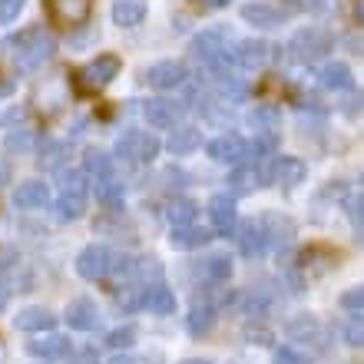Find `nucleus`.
Wrapping results in <instances>:
<instances>
[{
	"label": "nucleus",
	"mask_w": 364,
	"mask_h": 364,
	"mask_svg": "<svg viewBox=\"0 0 364 364\" xmlns=\"http://www.w3.org/2000/svg\"><path fill=\"white\" fill-rule=\"evenodd\" d=\"M215 77V93L222 96V103H245V96H249V83L235 73H212Z\"/></svg>",
	"instance_id": "25"
},
{
	"label": "nucleus",
	"mask_w": 364,
	"mask_h": 364,
	"mask_svg": "<svg viewBox=\"0 0 364 364\" xmlns=\"http://www.w3.org/2000/svg\"><path fill=\"white\" fill-rule=\"evenodd\" d=\"M27 355L40 358V361H60V358L73 355V348H70V338L47 331V335H40L37 341H27Z\"/></svg>",
	"instance_id": "17"
},
{
	"label": "nucleus",
	"mask_w": 364,
	"mask_h": 364,
	"mask_svg": "<svg viewBox=\"0 0 364 364\" xmlns=\"http://www.w3.org/2000/svg\"><path fill=\"white\" fill-rule=\"evenodd\" d=\"M109 14L116 27H139L146 20V0H113Z\"/></svg>",
	"instance_id": "26"
},
{
	"label": "nucleus",
	"mask_w": 364,
	"mask_h": 364,
	"mask_svg": "<svg viewBox=\"0 0 364 364\" xmlns=\"http://www.w3.org/2000/svg\"><path fill=\"white\" fill-rule=\"evenodd\" d=\"M305 176H308V166L298 156H275V163L269 169V179H275L285 189H295L298 182H305Z\"/></svg>",
	"instance_id": "19"
},
{
	"label": "nucleus",
	"mask_w": 364,
	"mask_h": 364,
	"mask_svg": "<svg viewBox=\"0 0 364 364\" xmlns=\"http://www.w3.org/2000/svg\"><path fill=\"white\" fill-rule=\"evenodd\" d=\"M285 335L291 338V341H321V338H325V328H321V321H318L315 315H295L285 325Z\"/></svg>",
	"instance_id": "24"
},
{
	"label": "nucleus",
	"mask_w": 364,
	"mask_h": 364,
	"mask_svg": "<svg viewBox=\"0 0 364 364\" xmlns=\"http://www.w3.org/2000/svg\"><path fill=\"white\" fill-rule=\"evenodd\" d=\"M63 318H67V325L73 328V331H96L100 321H103L96 301H90V298H73L67 305V315Z\"/></svg>",
	"instance_id": "13"
},
{
	"label": "nucleus",
	"mask_w": 364,
	"mask_h": 364,
	"mask_svg": "<svg viewBox=\"0 0 364 364\" xmlns=\"http://www.w3.org/2000/svg\"><path fill=\"white\" fill-rule=\"evenodd\" d=\"M83 173L90 176V182H100V179H109V176H119L116 173V156L109 153H87L83 159Z\"/></svg>",
	"instance_id": "33"
},
{
	"label": "nucleus",
	"mask_w": 364,
	"mask_h": 364,
	"mask_svg": "<svg viewBox=\"0 0 364 364\" xmlns=\"http://www.w3.org/2000/svg\"><path fill=\"white\" fill-rule=\"evenodd\" d=\"M205 278H212V282H229L232 259H225V255H209V259H205Z\"/></svg>",
	"instance_id": "37"
},
{
	"label": "nucleus",
	"mask_w": 364,
	"mask_h": 364,
	"mask_svg": "<svg viewBox=\"0 0 364 364\" xmlns=\"http://www.w3.org/2000/svg\"><path fill=\"white\" fill-rule=\"evenodd\" d=\"M159 149H163V143L153 133H143V129H129V133H123L116 139V159L133 163V166L153 163L156 156H159Z\"/></svg>",
	"instance_id": "5"
},
{
	"label": "nucleus",
	"mask_w": 364,
	"mask_h": 364,
	"mask_svg": "<svg viewBox=\"0 0 364 364\" xmlns=\"http://www.w3.org/2000/svg\"><path fill=\"white\" fill-rule=\"evenodd\" d=\"M272 364H311V358L301 355L298 348L285 345V348H275V351H272Z\"/></svg>",
	"instance_id": "39"
},
{
	"label": "nucleus",
	"mask_w": 364,
	"mask_h": 364,
	"mask_svg": "<svg viewBox=\"0 0 364 364\" xmlns=\"http://www.w3.org/2000/svg\"><path fill=\"white\" fill-rule=\"evenodd\" d=\"M14 90V80H0V96H7Z\"/></svg>",
	"instance_id": "51"
},
{
	"label": "nucleus",
	"mask_w": 364,
	"mask_h": 364,
	"mask_svg": "<svg viewBox=\"0 0 364 364\" xmlns=\"http://www.w3.org/2000/svg\"><path fill=\"white\" fill-rule=\"evenodd\" d=\"M63 156H67V146L57 143V139H43L40 143V166L43 169H57L63 163Z\"/></svg>",
	"instance_id": "36"
},
{
	"label": "nucleus",
	"mask_w": 364,
	"mask_h": 364,
	"mask_svg": "<svg viewBox=\"0 0 364 364\" xmlns=\"http://www.w3.org/2000/svg\"><path fill=\"white\" fill-rule=\"evenodd\" d=\"M50 20L63 27H83L93 14V0H43Z\"/></svg>",
	"instance_id": "7"
},
{
	"label": "nucleus",
	"mask_w": 364,
	"mask_h": 364,
	"mask_svg": "<svg viewBox=\"0 0 364 364\" xmlns=\"http://www.w3.org/2000/svg\"><path fill=\"white\" fill-rule=\"evenodd\" d=\"M14 205H17V209H47L50 205L47 182H40V179L20 182L17 189H14Z\"/></svg>",
	"instance_id": "20"
},
{
	"label": "nucleus",
	"mask_w": 364,
	"mask_h": 364,
	"mask_svg": "<svg viewBox=\"0 0 364 364\" xmlns=\"http://www.w3.org/2000/svg\"><path fill=\"white\" fill-rule=\"evenodd\" d=\"M70 364H100V355H96L93 348H83V351L70 355Z\"/></svg>",
	"instance_id": "46"
},
{
	"label": "nucleus",
	"mask_w": 364,
	"mask_h": 364,
	"mask_svg": "<svg viewBox=\"0 0 364 364\" xmlns=\"http://www.w3.org/2000/svg\"><path fill=\"white\" fill-rule=\"evenodd\" d=\"M143 80L156 90H176L189 80V67L182 60H159V63H153V67L146 70Z\"/></svg>",
	"instance_id": "11"
},
{
	"label": "nucleus",
	"mask_w": 364,
	"mask_h": 364,
	"mask_svg": "<svg viewBox=\"0 0 364 364\" xmlns=\"http://www.w3.org/2000/svg\"><path fill=\"white\" fill-rule=\"evenodd\" d=\"M106 345L116 348V351H123V348H133V345H136V328H133V325L113 328V331L106 335Z\"/></svg>",
	"instance_id": "38"
},
{
	"label": "nucleus",
	"mask_w": 364,
	"mask_h": 364,
	"mask_svg": "<svg viewBox=\"0 0 364 364\" xmlns=\"http://www.w3.org/2000/svg\"><path fill=\"white\" fill-rule=\"evenodd\" d=\"M143 308H149V315H173L176 311V295L173 288H166L163 282H156L143 291Z\"/></svg>",
	"instance_id": "23"
},
{
	"label": "nucleus",
	"mask_w": 364,
	"mask_h": 364,
	"mask_svg": "<svg viewBox=\"0 0 364 364\" xmlns=\"http://www.w3.org/2000/svg\"><path fill=\"white\" fill-rule=\"evenodd\" d=\"M106 364H143V361H139V358H133V355H113Z\"/></svg>",
	"instance_id": "47"
},
{
	"label": "nucleus",
	"mask_w": 364,
	"mask_h": 364,
	"mask_svg": "<svg viewBox=\"0 0 364 364\" xmlns=\"http://www.w3.org/2000/svg\"><path fill=\"white\" fill-rule=\"evenodd\" d=\"M239 252L245 255V259H259V255H265V249H269V232H265V225H262V219L255 222H242L239 225Z\"/></svg>",
	"instance_id": "16"
},
{
	"label": "nucleus",
	"mask_w": 364,
	"mask_h": 364,
	"mask_svg": "<svg viewBox=\"0 0 364 364\" xmlns=\"http://www.w3.org/2000/svg\"><path fill=\"white\" fill-rule=\"evenodd\" d=\"M40 146L37 133L33 129H27V126H14V129H7V136H4V149L14 156H23V153H33Z\"/></svg>",
	"instance_id": "31"
},
{
	"label": "nucleus",
	"mask_w": 364,
	"mask_h": 364,
	"mask_svg": "<svg viewBox=\"0 0 364 364\" xmlns=\"http://www.w3.org/2000/svg\"><path fill=\"white\" fill-rule=\"evenodd\" d=\"M27 0H0V23H14L23 14Z\"/></svg>",
	"instance_id": "42"
},
{
	"label": "nucleus",
	"mask_w": 364,
	"mask_h": 364,
	"mask_svg": "<svg viewBox=\"0 0 364 364\" xmlns=\"http://www.w3.org/2000/svg\"><path fill=\"white\" fill-rule=\"evenodd\" d=\"M242 20L252 23V27H259V30H272L285 20V10L272 7V4H265V0H252V4L242 7Z\"/></svg>",
	"instance_id": "21"
},
{
	"label": "nucleus",
	"mask_w": 364,
	"mask_h": 364,
	"mask_svg": "<svg viewBox=\"0 0 364 364\" xmlns=\"http://www.w3.org/2000/svg\"><path fill=\"white\" fill-rule=\"evenodd\" d=\"M232 33L225 27H205L202 33H196L189 43L192 57L199 60L205 70H212V73H222L225 70V63L232 60Z\"/></svg>",
	"instance_id": "3"
},
{
	"label": "nucleus",
	"mask_w": 364,
	"mask_h": 364,
	"mask_svg": "<svg viewBox=\"0 0 364 364\" xmlns=\"http://www.w3.org/2000/svg\"><path fill=\"white\" fill-rule=\"evenodd\" d=\"M318 83L325 90H351L355 87V77H351V67L348 63H328V67H321V73H318Z\"/></svg>",
	"instance_id": "30"
},
{
	"label": "nucleus",
	"mask_w": 364,
	"mask_h": 364,
	"mask_svg": "<svg viewBox=\"0 0 364 364\" xmlns=\"http://www.w3.org/2000/svg\"><path fill=\"white\" fill-rule=\"evenodd\" d=\"M179 364H212L209 358H186V361H179Z\"/></svg>",
	"instance_id": "52"
},
{
	"label": "nucleus",
	"mask_w": 364,
	"mask_h": 364,
	"mask_svg": "<svg viewBox=\"0 0 364 364\" xmlns=\"http://www.w3.org/2000/svg\"><path fill=\"white\" fill-rule=\"evenodd\" d=\"M245 341H252V345H272V331L262 325H245Z\"/></svg>",
	"instance_id": "44"
},
{
	"label": "nucleus",
	"mask_w": 364,
	"mask_h": 364,
	"mask_svg": "<svg viewBox=\"0 0 364 364\" xmlns=\"http://www.w3.org/2000/svg\"><path fill=\"white\" fill-rule=\"evenodd\" d=\"M212 163H222V166H239L245 156H249V143L242 139L239 133H222L215 136L209 146H205Z\"/></svg>",
	"instance_id": "10"
},
{
	"label": "nucleus",
	"mask_w": 364,
	"mask_h": 364,
	"mask_svg": "<svg viewBox=\"0 0 364 364\" xmlns=\"http://www.w3.org/2000/svg\"><path fill=\"white\" fill-rule=\"evenodd\" d=\"M249 126L255 129V133H269V136H278V129H282V109L272 103H262L255 106L249 113Z\"/></svg>",
	"instance_id": "27"
},
{
	"label": "nucleus",
	"mask_w": 364,
	"mask_h": 364,
	"mask_svg": "<svg viewBox=\"0 0 364 364\" xmlns=\"http://www.w3.org/2000/svg\"><path fill=\"white\" fill-rule=\"evenodd\" d=\"M93 189H96V199L103 202L106 209H123V199H126V189H123V179L119 176H109V179H100L93 182Z\"/></svg>",
	"instance_id": "32"
},
{
	"label": "nucleus",
	"mask_w": 364,
	"mask_h": 364,
	"mask_svg": "<svg viewBox=\"0 0 364 364\" xmlns=\"http://www.w3.org/2000/svg\"><path fill=\"white\" fill-rule=\"evenodd\" d=\"M43 364H50V361H43Z\"/></svg>",
	"instance_id": "53"
},
{
	"label": "nucleus",
	"mask_w": 364,
	"mask_h": 364,
	"mask_svg": "<svg viewBox=\"0 0 364 364\" xmlns=\"http://www.w3.org/2000/svg\"><path fill=\"white\" fill-rule=\"evenodd\" d=\"M341 305H345L348 311H364V285L348 288L345 295H341Z\"/></svg>",
	"instance_id": "43"
},
{
	"label": "nucleus",
	"mask_w": 364,
	"mask_h": 364,
	"mask_svg": "<svg viewBox=\"0 0 364 364\" xmlns=\"http://www.w3.org/2000/svg\"><path fill=\"white\" fill-rule=\"evenodd\" d=\"M202 4H205V7H212V10H219V7H229L232 0H202Z\"/></svg>",
	"instance_id": "49"
},
{
	"label": "nucleus",
	"mask_w": 364,
	"mask_h": 364,
	"mask_svg": "<svg viewBox=\"0 0 364 364\" xmlns=\"http://www.w3.org/2000/svg\"><path fill=\"white\" fill-rule=\"evenodd\" d=\"M341 338H345L348 348H364V315L355 311V315L345 318V325H341Z\"/></svg>",
	"instance_id": "35"
},
{
	"label": "nucleus",
	"mask_w": 364,
	"mask_h": 364,
	"mask_svg": "<svg viewBox=\"0 0 364 364\" xmlns=\"http://www.w3.org/2000/svg\"><path fill=\"white\" fill-rule=\"evenodd\" d=\"M215 311H219V308L212 305L209 298H205V301H196V305L189 308V315H186V328H189V335L192 338L209 335L212 325H215Z\"/></svg>",
	"instance_id": "22"
},
{
	"label": "nucleus",
	"mask_w": 364,
	"mask_h": 364,
	"mask_svg": "<svg viewBox=\"0 0 364 364\" xmlns=\"http://www.w3.org/2000/svg\"><path fill=\"white\" fill-rule=\"evenodd\" d=\"M87 205H90V176L83 169H67L60 176L57 215L63 222H77L87 215Z\"/></svg>",
	"instance_id": "2"
},
{
	"label": "nucleus",
	"mask_w": 364,
	"mask_h": 364,
	"mask_svg": "<svg viewBox=\"0 0 364 364\" xmlns=\"http://www.w3.org/2000/svg\"><path fill=\"white\" fill-rule=\"evenodd\" d=\"M209 219H212V229L219 235H232L235 232V222H239V212H235V199L219 192L209 199Z\"/></svg>",
	"instance_id": "15"
},
{
	"label": "nucleus",
	"mask_w": 364,
	"mask_h": 364,
	"mask_svg": "<svg viewBox=\"0 0 364 364\" xmlns=\"http://www.w3.org/2000/svg\"><path fill=\"white\" fill-rule=\"evenodd\" d=\"M209 239H212V232L192 222V225H179V229H173L169 245H173V249H202Z\"/></svg>",
	"instance_id": "28"
},
{
	"label": "nucleus",
	"mask_w": 364,
	"mask_h": 364,
	"mask_svg": "<svg viewBox=\"0 0 364 364\" xmlns=\"http://www.w3.org/2000/svg\"><path fill=\"white\" fill-rule=\"evenodd\" d=\"M4 47H10L14 63H17L20 73H37V70L43 67L50 57H53L57 40L50 37L43 27H27V30H20L17 37L4 40Z\"/></svg>",
	"instance_id": "1"
},
{
	"label": "nucleus",
	"mask_w": 364,
	"mask_h": 364,
	"mask_svg": "<svg viewBox=\"0 0 364 364\" xmlns=\"http://www.w3.org/2000/svg\"><path fill=\"white\" fill-rule=\"evenodd\" d=\"M10 301V285H7V278H0V308H7Z\"/></svg>",
	"instance_id": "48"
},
{
	"label": "nucleus",
	"mask_w": 364,
	"mask_h": 364,
	"mask_svg": "<svg viewBox=\"0 0 364 364\" xmlns=\"http://www.w3.org/2000/svg\"><path fill=\"white\" fill-rule=\"evenodd\" d=\"M196 215H199V205H196L192 199H176L173 205H169V225H173V229H179V225H192Z\"/></svg>",
	"instance_id": "34"
},
{
	"label": "nucleus",
	"mask_w": 364,
	"mask_h": 364,
	"mask_svg": "<svg viewBox=\"0 0 364 364\" xmlns=\"http://www.w3.org/2000/svg\"><path fill=\"white\" fill-rule=\"evenodd\" d=\"M199 146H202V136H199V129H192V126H179V129H173L169 139H166V149L173 156H189V153H196Z\"/></svg>",
	"instance_id": "29"
},
{
	"label": "nucleus",
	"mask_w": 364,
	"mask_h": 364,
	"mask_svg": "<svg viewBox=\"0 0 364 364\" xmlns=\"http://www.w3.org/2000/svg\"><path fill=\"white\" fill-rule=\"evenodd\" d=\"M335 47V37L325 27H301L295 30V37L288 40V57L295 63H315Z\"/></svg>",
	"instance_id": "4"
},
{
	"label": "nucleus",
	"mask_w": 364,
	"mask_h": 364,
	"mask_svg": "<svg viewBox=\"0 0 364 364\" xmlns=\"http://www.w3.org/2000/svg\"><path fill=\"white\" fill-rule=\"evenodd\" d=\"M116 301H119V308H123V311H136V308L143 305V295H139V288L126 285L123 291H116Z\"/></svg>",
	"instance_id": "41"
},
{
	"label": "nucleus",
	"mask_w": 364,
	"mask_h": 364,
	"mask_svg": "<svg viewBox=\"0 0 364 364\" xmlns=\"http://www.w3.org/2000/svg\"><path fill=\"white\" fill-rule=\"evenodd\" d=\"M182 116V106L176 100H146L143 103V119L149 129H176Z\"/></svg>",
	"instance_id": "12"
},
{
	"label": "nucleus",
	"mask_w": 364,
	"mask_h": 364,
	"mask_svg": "<svg viewBox=\"0 0 364 364\" xmlns=\"http://www.w3.org/2000/svg\"><path fill=\"white\" fill-rule=\"evenodd\" d=\"M14 328L17 331H27V335H47L57 328V315L50 308H23L14 315Z\"/></svg>",
	"instance_id": "18"
},
{
	"label": "nucleus",
	"mask_w": 364,
	"mask_h": 364,
	"mask_svg": "<svg viewBox=\"0 0 364 364\" xmlns=\"http://www.w3.org/2000/svg\"><path fill=\"white\" fill-rule=\"evenodd\" d=\"M232 60L242 70H265L275 60V47L269 40H239L235 50H232Z\"/></svg>",
	"instance_id": "9"
},
{
	"label": "nucleus",
	"mask_w": 364,
	"mask_h": 364,
	"mask_svg": "<svg viewBox=\"0 0 364 364\" xmlns=\"http://www.w3.org/2000/svg\"><path fill=\"white\" fill-rule=\"evenodd\" d=\"M298 7L311 10V14H328V10H335V7H338V0H301Z\"/></svg>",
	"instance_id": "45"
},
{
	"label": "nucleus",
	"mask_w": 364,
	"mask_h": 364,
	"mask_svg": "<svg viewBox=\"0 0 364 364\" xmlns=\"http://www.w3.org/2000/svg\"><path fill=\"white\" fill-rule=\"evenodd\" d=\"M113 265H116V255L106 245H96V242L77 255V272L87 282H103L106 275H113Z\"/></svg>",
	"instance_id": "6"
},
{
	"label": "nucleus",
	"mask_w": 364,
	"mask_h": 364,
	"mask_svg": "<svg viewBox=\"0 0 364 364\" xmlns=\"http://www.w3.org/2000/svg\"><path fill=\"white\" fill-rule=\"evenodd\" d=\"M119 67H123L119 57H113V53H100L93 63H87V67L80 70V83H83L87 90H103L119 77Z\"/></svg>",
	"instance_id": "8"
},
{
	"label": "nucleus",
	"mask_w": 364,
	"mask_h": 364,
	"mask_svg": "<svg viewBox=\"0 0 364 364\" xmlns=\"http://www.w3.org/2000/svg\"><path fill=\"white\" fill-rule=\"evenodd\" d=\"M345 212L355 229H364V192H355V196L345 202Z\"/></svg>",
	"instance_id": "40"
},
{
	"label": "nucleus",
	"mask_w": 364,
	"mask_h": 364,
	"mask_svg": "<svg viewBox=\"0 0 364 364\" xmlns=\"http://www.w3.org/2000/svg\"><path fill=\"white\" fill-rule=\"evenodd\" d=\"M265 179H269V173H265L259 163H239L229 176V189L235 192V196H252L255 189L265 186Z\"/></svg>",
	"instance_id": "14"
},
{
	"label": "nucleus",
	"mask_w": 364,
	"mask_h": 364,
	"mask_svg": "<svg viewBox=\"0 0 364 364\" xmlns=\"http://www.w3.org/2000/svg\"><path fill=\"white\" fill-rule=\"evenodd\" d=\"M355 17H358V23L364 27V0H358V4H355Z\"/></svg>",
	"instance_id": "50"
}]
</instances>
